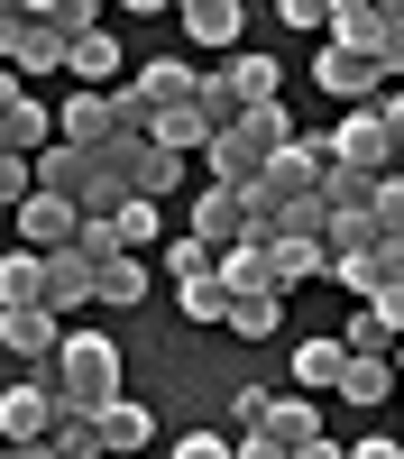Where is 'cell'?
I'll return each instance as SVG.
<instances>
[{
    "label": "cell",
    "instance_id": "1",
    "mask_svg": "<svg viewBox=\"0 0 404 459\" xmlns=\"http://www.w3.org/2000/svg\"><path fill=\"white\" fill-rule=\"evenodd\" d=\"M294 138V110L285 101H257V110H239L230 129H211V147H202V175L220 184V194H248L257 175H267V157Z\"/></svg>",
    "mask_w": 404,
    "mask_h": 459
},
{
    "label": "cell",
    "instance_id": "2",
    "mask_svg": "<svg viewBox=\"0 0 404 459\" xmlns=\"http://www.w3.org/2000/svg\"><path fill=\"white\" fill-rule=\"evenodd\" d=\"M47 386H56V413H101L120 395V350H110V331H64L56 359H47Z\"/></svg>",
    "mask_w": 404,
    "mask_h": 459
},
{
    "label": "cell",
    "instance_id": "3",
    "mask_svg": "<svg viewBox=\"0 0 404 459\" xmlns=\"http://www.w3.org/2000/svg\"><path fill=\"white\" fill-rule=\"evenodd\" d=\"M322 47H349V56L377 65V83H395L404 74V0H331Z\"/></svg>",
    "mask_w": 404,
    "mask_h": 459
},
{
    "label": "cell",
    "instance_id": "4",
    "mask_svg": "<svg viewBox=\"0 0 404 459\" xmlns=\"http://www.w3.org/2000/svg\"><path fill=\"white\" fill-rule=\"evenodd\" d=\"M331 138V166H349V175H395V138H386V120L377 110H340V129H322Z\"/></svg>",
    "mask_w": 404,
    "mask_h": 459
},
{
    "label": "cell",
    "instance_id": "5",
    "mask_svg": "<svg viewBox=\"0 0 404 459\" xmlns=\"http://www.w3.org/2000/svg\"><path fill=\"white\" fill-rule=\"evenodd\" d=\"M331 285H349L358 303L386 294V285H404V248H386V239H367V248H331Z\"/></svg>",
    "mask_w": 404,
    "mask_h": 459
},
{
    "label": "cell",
    "instance_id": "6",
    "mask_svg": "<svg viewBox=\"0 0 404 459\" xmlns=\"http://www.w3.org/2000/svg\"><path fill=\"white\" fill-rule=\"evenodd\" d=\"M10 230H19L10 248H37V257H47V248H73V230H83V212H73V203H56V194H28V203L10 212Z\"/></svg>",
    "mask_w": 404,
    "mask_h": 459
},
{
    "label": "cell",
    "instance_id": "7",
    "mask_svg": "<svg viewBox=\"0 0 404 459\" xmlns=\"http://www.w3.org/2000/svg\"><path fill=\"white\" fill-rule=\"evenodd\" d=\"M313 83L331 92V101H349V110H367L386 83H377V65L367 56H349V47H313Z\"/></svg>",
    "mask_w": 404,
    "mask_h": 459
},
{
    "label": "cell",
    "instance_id": "8",
    "mask_svg": "<svg viewBox=\"0 0 404 459\" xmlns=\"http://www.w3.org/2000/svg\"><path fill=\"white\" fill-rule=\"evenodd\" d=\"M193 239L220 257V248H239L248 239V194H220V184H202V194H193ZM257 248H267V239H257Z\"/></svg>",
    "mask_w": 404,
    "mask_h": 459
},
{
    "label": "cell",
    "instance_id": "9",
    "mask_svg": "<svg viewBox=\"0 0 404 459\" xmlns=\"http://www.w3.org/2000/svg\"><path fill=\"white\" fill-rule=\"evenodd\" d=\"M147 441H157V423H147V404L110 395V404L92 413V450H101V459H147Z\"/></svg>",
    "mask_w": 404,
    "mask_h": 459
},
{
    "label": "cell",
    "instance_id": "10",
    "mask_svg": "<svg viewBox=\"0 0 404 459\" xmlns=\"http://www.w3.org/2000/svg\"><path fill=\"white\" fill-rule=\"evenodd\" d=\"M47 423H56V386H47V377H19V386L10 395H0V441H47Z\"/></svg>",
    "mask_w": 404,
    "mask_h": 459
},
{
    "label": "cell",
    "instance_id": "11",
    "mask_svg": "<svg viewBox=\"0 0 404 459\" xmlns=\"http://www.w3.org/2000/svg\"><path fill=\"white\" fill-rule=\"evenodd\" d=\"M331 276V248L322 239H267V294L285 303L294 285H322Z\"/></svg>",
    "mask_w": 404,
    "mask_h": 459
},
{
    "label": "cell",
    "instance_id": "12",
    "mask_svg": "<svg viewBox=\"0 0 404 459\" xmlns=\"http://www.w3.org/2000/svg\"><path fill=\"white\" fill-rule=\"evenodd\" d=\"M257 432H267V441L294 459V450H313V441H322V413H313V395H276V386H267V413H257Z\"/></svg>",
    "mask_w": 404,
    "mask_h": 459
},
{
    "label": "cell",
    "instance_id": "13",
    "mask_svg": "<svg viewBox=\"0 0 404 459\" xmlns=\"http://www.w3.org/2000/svg\"><path fill=\"white\" fill-rule=\"evenodd\" d=\"M184 37L193 47H220V56H239V28H248V0H184Z\"/></svg>",
    "mask_w": 404,
    "mask_h": 459
},
{
    "label": "cell",
    "instance_id": "14",
    "mask_svg": "<svg viewBox=\"0 0 404 459\" xmlns=\"http://www.w3.org/2000/svg\"><path fill=\"white\" fill-rule=\"evenodd\" d=\"M147 147H157V157H184V166H193L202 147H211V120H202L193 101H175V110H147Z\"/></svg>",
    "mask_w": 404,
    "mask_h": 459
},
{
    "label": "cell",
    "instance_id": "15",
    "mask_svg": "<svg viewBox=\"0 0 404 459\" xmlns=\"http://www.w3.org/2000/svg\"><path fill=\"white\" fill-rule=\"evenodd\" d=\"M340 368H349L340 331H313V340H294V386H304V395H340Z\"/></svg>",
    "mask_w": 404,
    "mask_h": 459
},
{
    "label": "cell",
    "instance_id": "16",
    "mask_svg": "<svg viewBox=\"0 0 404 459\" xmlns=\"http://www.w3.org/2000/svg\"><path fill=\"white\" fill-rule=\"evenodd\" d=\"M64 74H73L83 92H110V83H120V37H110V28L64 37Z\"/></svg>",
    "mask_w": 404,
    "mask_h": 459
},
{
    "label": "cell",
    "instance_id": "17",
    "mask_svg": "<svg viewBox=\"0 0 404 459\" xmlns=\"http://www.w3.org/2000/svg\"><path fill=\"white\" fill-rule=\"evenodd\" d=\"M193 83H202V74L184 65V56H157V65H138V74H129L138 110H175V101H193Z\"/></svg>",
    "mask_w": 404,
    "mask_h": 459
},
{
    "label": "cell",
    "instance_id": "18",
    "mask_svg": "<svg viewBox=\"0 0 404 459\" xmlns=\"http://www.w3.org/2000/svg\"><path fill=\"white\" fill-rule=\"evenodd\" d=\"M92 303V257L83 248H47V313L64 322V313H83Z\"/></svg>",
    "mask_w": 404,
    "mask_h": 459
},
{
    "label": "cell",
    "instance_id": "19",
    "mask_svg": "<svg viewBox=\"0 0 404 459\" xmlns=\"http://www.w3.org/2000/svg\"><path fill=\"white\" fill-rule=\"evenodd\" d=\"M37 194H56V203L83 212V194H92V157H83V147H37Z\"/></svg>",
    "mask_w": 404,
    "mask_h": 459
},
{
    "label": "cell",
    "instance_id": "20",
    "mask_svg": "<svg viewBox=\"0 0 404 459\" xmlns=\"http://www.w3.org/2000/svg\"><path fill=\"white\" fill-rule=\"evenodd\" d=\"M56 340H64V322L47 313V303H28V313H0V350H10V359H56Z\"/></svg>",
    "mask_w": 404,
    "mask_h": 459
},
{
    "label": "cell",
    "instance_id": "21",
    "mask_svg": "<svg viewBox=\"0 0 404 459\" xmlns=\"http://www.w3.org/2000/svg\"><path fill=\"white\" fill-rule=\"evenodd\" d=\"M47 303V257L37 248H0V313H28Z\"/></svg>",
    "mask_w": 404,
    "mask_h": 459
},
{
    "label": "cell",
    "instance_id": "22",
    "mask_svg": "<svg viewBox=\"0 0 404 459\" xmlns=\"http://www.w3.org/2000/svg\"><path fill=\"white\" fill-rule=\"evenodd\" d=\"M211 285L230 294V303H239V294H267V248H257V239L220 248V257H211Z\"/></svg>",
    "mask_w": 404,
    "mask_h": 459
},
{
    "label": "cell",
    "instance_id": "23",
    "mask_svg": "<svg viewBox=\"0 0 404 459\" xmlns=\"http://www.w3.org/2000/svg\"><path fill=\"white\" fill-rule=\"evenodd\" d=\"M220 74H230L239 110H257V101H276V92H285V65H276V56H257V47H248V56H230Z\"/></svg>",
    "mask_w": 404,
    "mask_h": 459
},
{
    "label": "cell",
    "instance_id": "24",
    "mask_svg": "<svg viewBox=\"0 0 404 459\" xmlns=\"http://www.w3.org/2000/svg\"><path fill=\"white\" fill-rule=\"evenodd\" d=\"M386 395H404L395 359H349L340 368V404H386Z\"/></svg>",
    "mask_w": 404,
    "mask_h": 459
},
{
    "label": "cell",
    "instance_id": "25",
    "mask_svg": "<svg viewBox=\"0 0 404 459\" xmlns=\"http://www.w3.org/2000/svg\"><path fill=\"white\" fill-rule=\"evenodd\" d=\"M367 203H377V175H349V166L322 175V212L331 221H367Z\"/></svg>",
    "mask_w": 404,
    "mask_h": 459
},
{
    "label": "cell",
    "instance_id": "26",
    "mask_svg": "<svg viewBox=\"0 0 404 459\" xmlns=\"http://www.w3.org/2000/svg\"><path fill=\"white\" fill-rule=\"evenodd\" d=\"M92 303H147V257H101L92 266Z\"/></svg>",
    "mask_w": 404,
    "mask_h": 459
},
{
    "label": "cell",
    "instance_id": "27",
    "mask_svg": "<svg viewBox=\"0 0 404 459\" xmlns=\"http://www.w3.org/2000/svg\"><path fill=\"white\" fill-rule=\"evenodd\" d=\"M157 230H166V212H157V203H120V212H110V239H120V257L157 248Z\"/></svg>",
    "mask_w": 404,
    "mask_h": 459
},
{
    "label": "cell",
    "instance_id": "28",
    "mask_svg": "<svg viewBox=\"0 0 404 459\" xmlns=\"http://www.w3.org/2000/svg\"><path fill=\"white\" fill-rule=\"evenodd\" d=\"M175 184H184V157H157V147H147V157H138V175H129V194L166 212V194H175Z\"/></svg>",
    "mask_w": 404,
    "mask_h": 459
},
{
    "label": "cell",
    "instance_id": "29",
    "mask_svg": "<svg viewBox=\"0 0 404 459\" xmlns=\"http://www.w3.org/2000/svg\"><path fill=\"white\" fill-rule=\"evenodd\" d=\"M276 322H285V303H276V294H239L220 331H239V340H276Z\"/></svg>",
    "mask_w": 404,
    "mask_h": 459
},
{
    "label": "cell",
    "instance_id": "30",
    "mask_svg": "<svg viewBox=\"0 0 404 459\" xmlns=\"http://www.w3.org/2000/svg\"><path fill=\"white\" fill-rule=\"evenodd\" d=\"M367 230H377L386 248H404V175H386V184H377V203H367Z\"/></svg>",
    "mask_w": 404,
    "mask_h": 459
},
{
    "label": "cell",
    "instance_id": "31",
    "mask_svg": "<svg viewBox=\"0 0 404 459\" xmlns=\"http://www.w3.org/2000/svg\"><path fill=\"white\" fill-rule=\"evenodd\" d=\"M175 313L184 322H230V294H220L211 276H193V285H175Z\"/></svg>",
    "mask_w": 404,
    "mask_h": 459
},
{
    "label": "cell",
    "instance_id": "32",
    "mask_svg": "<svg viewBox=\"0 0 404 459\" xmlns=\"http://www.w3.org/2000/svg\"><path fill=\"white\" fill-rule=\"evenodd\" d=\"M47 450H56V459H101V450H92V413H56V423H47Z\"/></svg>",
    "mask_w": 404,
    "mask_h": 459
},
{
    "label": "cell",
    "instance_id": "33",
    "mask_svg": "<svg viewBox=\"0 0 404 459\" xmlns=\"http://www.w3.org/2000/svg\"><path fill=\"white\" fill-rule=\"evenodd\" d=\"M166 276H175V285H193V276H211V248L193 239V230H184V239H166Z\"/></svg>",
    "mask_w": 404,
    "mask_h": 459
},
{
    "label": "cell",
    "instance_id": "34",
    "mask_svg": "<svg viewBox=\"0 0 404 459\" xmlns=\"http://www.w3.org/2000/svg\"><path fill=\"white\" fill-rule=\"evenodd\" d=\"M37 194V157H0V212H19Z\"/></svg>",
    "mask_w": 404,
    "mask_h": 459
},
{
    "label": "cell",
    "instance_id": "35",
    "mask_svg": "<svg viewBox=\"0 0 404 459\" xmlns=\"http://www.w3.org/2000/svg\"><path fill=\"white\" fill-rule=\"evenodd\" d=\"M285 28H304L313 37V47H322V28H331V0H285V10H276Z\"/></svg>",
    "mask_w": 404,
    "mask_h": 459
},
{
    "label": "cell",
    "instance_id": "36",
    "mask_svg": "<svg viewBox=\"0 0 404 459\" xmlns=\"http://www.w3.org/2000/svg\"><path fill=\"white\" fill-rule=\"evenodd\" d=\"M367 322H377L386 340H404V285H386V294H367Z\"/></svg>",
    "mask_w": 404,
    "mask_h": 459
},
{
    "label": "cell",
    "instance_id": "37",
    "mask_svg": "<svg viewBox=\"0 0 404 459\" xmlns=\"http://www.w3.org/2000/svg\"><path fill=\"white\" fill-rule=\"evenodd\" d=\"M367 110H377V120H386V138H395V157H404V83H386V92L367 101Z\"/></svg>",
    "mask_w": 404,
    "mask_h": 459
},
{
    "label": "cell",
    "instance_id": "38",
    "mask_svg": "<svg viewBox=\"0 0 404 459\" xmlns=\"http://www.w3.org/2000/svg\"><path fill=\"white\" fill-rule=\"evenodd\" d=\"M166 459H230V441H220V432H184Z\"/></svg>",
    "mask_w": 404,
    "mask_h": 459
},
{
    "label": "cell",
    "instance_id": "39",
    "mask_svg": "<svg viewBox=\"0 0 404 459\" xmlns=\"http://www.w3.org/2000/svg\"><path fill=\"white\" fill-rule=\"evenodd\" d=\"M230 459H285V450H276L267 432H239V441H230Z\"/></svg>",
    "mask_w": 404,
    "mask_h": 459
},
{
    "label": "cell",
    "instance_id": "40",
    "mask_svg": "<svg viewBox=\"0 0 404 459\" xmlns=\"http://www.w3.org/2000/svg\"><path fill=\"white\" fill-rule=\"evenodd\" d=\"M19 101H28V83H19V74H10V65H0V120H10V110H19Z\"/></svg>",
    "mask_w": 404,
    "mask_h": 459
},
{
    "label": "cell",
    "instance_id": "41",
    "mask_svg": "<svg viewBox=\"0 0 404 459\" xmlns=\"http://www.w3.org/2000/svg\"><path fill=\"white\" fill-rule=\"evenodd\" d=\"M349 459H404V450H395V441H386V432H377V441H358V450H349Z\"/></svg>",
    "mask_w": 404,
    "mask_h": 459
},
{
    "label": "cell",
    "instance_id": "42",
    "mask_svg": "<svg viewBox=\"0 0 404 459\" xmlns=\"http://www.w3.org/2000/svg\"><path fill=\"white\" fill-rule=\"evenodd\" d=\"M294 459H349V450H340V441H331V432H322L313 450H294Z\"/></svg>",
    "mask_w": 404,
    "mask_h": 459
},
{
    "label": "cell",
    "instance_id": "43",
    "mask_svg": "<svg viewBox=\"0 0 404 459\" xmlns=\"http://www.w3.org/2000/svg\"><path fill=\"white\" fill-rule=\"evenodd\" d=\"M10 459H56V450H47V441H19V450H10Z\"/></svg>",
    "mask_w": 404,
    "mask_h": 459
},
{
    "label": "cell",
    "instance_id": "44",
    "mask_svg": "<svg viewBox=\"0 0 404 459\" xmlns=\"http://www.w3.org/2000/svg\"><path fill=\"white\" fill-rule=\"evenodd\" d=\"M0 157H19V147H10V129H0Z\"/></svg>",
    "mask_w": 404,
    "mask_h": 459
},
{
    "label": "cell",
    "instance_id": "45",
    "mask_svg": "<svg viewBox=\"0 0 404 459\" xmlns=\"http://www.w3.org/2000/svg\"><path fill=\"white\" fill-rule=\"evenodd\" d=\"M395 377H404V340H395Z\"/></svg>",
    "mask_w": 404,
    "mask_h": 459
},
{
    "label": "cell",
    "instance_id": "46",
    "mask_svg": "<svg viewBox=\"0 0 404 459\" xmlns=\"http://www.w3.org/2000/svg\"><path fill=\"white\" fill-rule=\"evenodd\" d=\"M0 239H10V212H0Z\"/></svg>",
    "mask_w": 404,
    "mask_h": 459
},
{
    "label": "cell",
    "instance_id": "47",
    "mask_svg": "<svg viewBox=\"0 0 404 459\" xmlns=\"http://www.w3.org/2000/svg\"><path fill=\"white\" fill-rule=\"evenodd\" d=\"M0 459H10V441H0Z\"/></svg>",
    "mask_w": 404,
    "mask_h": 459
},
{
    "label": "cell",
    "instance_id": "48",
    "mask_svg": "<svg viewBox=\"0 0 404 459\" xmlns=\"http://www.w3.org/2000/svg\"><path fill=\"white\" fill-rule=\"evenodd\" d=\"M147 459H166V450H147Z\"/></svg>",
    "mask_w": 404,
    "mask_h": 459
},
{
    "label": "cell",
    "instance_id": "49",
    "mask_svg": "<svg viewBox=\"0 0 404 459\" xmlns=\"http://www.w3.org/2000/svg\"><path fill=\"white\" fill-rule=\"evenodd\" d=\"M395 175H404V157H395Z\"/></svg>",
    "mask_w": 404,
    "mask_h": 459
}]
</instances>
